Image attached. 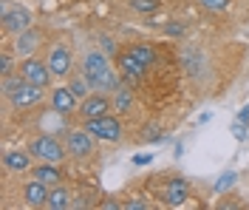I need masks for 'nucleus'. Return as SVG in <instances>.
Segmentation results:
<instances>
[{
  "label": "nucleus",
  "instance_id": "6e6552de",
  "mask_svg": "<svg viewBox=\"0 0 249 210\" xmlns=\"http://www.w3.org/2000/svg\"><path fill=\"white\" fill-rule=\"evenodd\" d=\"M116 68H119V74H122V82H127V85L139 82L142 77H144V71H147V65L133 54V49L122 51V54L116 57Z\"/></svg>",
  "mask_w": 249,
  "mask_h": 210
},
{
  "label": "nucleus",
  "instance_id": "6ab92c4d",
  "mask_svg": "<svg viewBox=\"0 0 249 210\" xmlns=\"http://www.w3.org/2000/svg\"><path fill=\"white\" fill-rule=\"evenodd\" d=\"M130 49H133V54H136V57H139L147 68H150V65H156V49L144 46V43H136V46H130Z\"/></svg>",
  "mask_w": 249,
  "mask_h": 210
},
{
  "label": "nucleus",
  "instance_id": "9b49d317",
  "mask_svg": "<svg viewBox=\"0 0 249 210\" xmlns=\"http://www.w3.org/2000/svg\"><path fill=\"white\" fill-rule=\"evenodd\" d=\"M159 196H161V202H164V205L178 208V205H184L187 199H190V185H187V179L173 176V179H167V182L159 188Z\"/></svg>",
  "mask_w": 249,
  "mask_h": 210
},
{
  "label": "nucleus",
  "instance_id": "4be33fe9",
  "mask_svg": "<svg viewBox=\"0 0 249 210\" xmlns=\"http://www.w3.org/2000/svg\"><path fill=\"white\" fill-rule=\"evenodd\" d=\"M15 51H3L0 54V77L6 80V77H12V71H15Z\"/></svg>",
  "mask_w": 249,
  "mask_h": 210
},
{
  "label": "nucleus",
  "instance_id": "f03ea898",
  "mask_svg": "<svg viewBox=\"0 0 249 210\" xmlns=\"http://www.w3.org/2000/svg\"><path fill=\"white\" fill-rule=\"evenodd\" d=\"M29 151L31 156L37 162H54V165H60L65 156H68V145H62L57 136H51V134H43V136H34L29 142Z\"/></svg>",
  "mask_w": 249,
  "mask_h": 210
},
{
  "label": "nucleus",
  "instance_id": "ddd939ff",
  "mask_svg": "<svg viewBox=\"0 0 249 210\" xmlns=\"http://www.w3.org/2000/svg\"><path fill=\"white\" fill-rule=\"evenodd\" d=\"M31 162H37L31 156V151H20V148H12V151H6L3 153V168L9 171V173H31Z\"/></svg>",
  "mask_w": 249,
  "mask_h": 210
},
{
  "label": "nucleus",
  "instance_id": "412c9836",
  "mask_svg": "<svg viewBox=\"0 0 249 210\" xmlns=\"http://www.w3.org/2000/svg\"><path fill=\"white\" fill-rule=\"evenodd\" d=\"M130 9L139 15H156L159 12V0H130Z\"/></svg>",
  "mask_w": 249,
  "mask_h": 210
},
{
  "label": "nucleus",
  "instance_id": "4468645a",
  "mask_svg": "<svg viewBox=\"0 0 249 210\" xmlns=\"http://www.w3.org/2000/svg\"><path fill=\"white\" fill-rule=\"evenodd\" d=\"M40 40H43V32L40 29H26V32H20L15 37V54L20 60H26V57H34V51L40 49Z\"/></svg>",
  "mask_w": 249,
  "mask_h": 210
},
{
  "label": "nucleus",
  "instance_id": "393cba45",
  "mask_svg": "<svg viewBox=\"0 0 249 210\" xmlns=\"http://www.w3.org/2000/svg\"><path fill=\"white\" fill-rule=\"evenodd\" d=\"M232 185H235V173H232V171H227V173L215 182V191H218V193H221V191H230Z\"/></svg>",
  "mask_w": 249,
  "mask_h": 210
},
{
  "label": "nucleus",
  "instance_id": "b1692460",
  "mask_svg": "<svg viewBox=\"0 0 249 210\" xmlns=\"http://www.w3.org/2000/svg\"><path fill=\"white\" fill-rule=\"evenodd\" d=\"M99 46H102V51H105L108 57H116V54H119V49H116V40H113V37H108V34H102V37H99Z\"/></svg>",
  "mask_w": 249,
  "mask_h": 210
},
{
  "label": "nucleus",
  "instance_id": "a211bd4d",
  "mask_svg": "<svg viewBox=\"0 0 249 210\" xmlns=\"http://www.w3.org/2000/svg\"><path fill=\"white\" fill-rule=\"evenodd\" d=\"M110 97H113V111H116V114H127L130 108H133V91H130V85H127V82H122Z\"/></svg>",
  "mask_w": 249,
  "mask_h": 210
},
{
  "label": "nucleus",
  "instance_id": "c85d7f7f",
  "mask_svg": "<svg viewBox=\"0 0 249 210\" xmlns=\"http://www.w3.org/2000/svg\"><path fill=\"white\" fill-rule=\"evenodd\" d=\"M167 34H178V37H181V34H184V26H181V23H170V26H167Z\"/></svg>",
  "mask_w": 249,
  "mask_h": 210
},
{
  "label": "nucleus",
  "instance_id": "5701e85b",
  "mask_svg": "<svg viewBox=\"0 0 249 210\" xmlns=\"http://www.w3.org/2000/svg\"><path fill=\"white\" fill-rule=\"evenodd\" d=\"M207 12H215V15H221V12H227L230 9V0H198Z\"/></svg>",
  "mask_w": 249,
  "mask_h": 210
},
{
  "label": "nucleus",
  "instance_id": "9d476101",
  "mask_svg": "<svg viewBox=\"0 0 249 210\" xmlns=\"http://www.w3.org/2000/svg\"><path fill=\"white\" fill-rule=\"evenodd\" d=\"M110 108H113V97H108L105 91H91L88 97L79 102V114H82V119L105 116V114H110Z\"/></svg>",
  "mask_w": 249,
  "mask_h": 210
},
{
  "label": "nucleus",
  "instance_id": "7ed1b4c3",
  "mask_svg": "<svg viewBox=\"0 0 249 210\" xmlns=\"http://www.w3.org/2000/svg\"><path fill=\"white\" fill-rule=\"evenodd\" d=\"M6 99H9V105H12V108L26 111V108H34V105H40V102L46 99V88L29 82L23 74H20V82L15 85V91H12V94H6Z\"/></svg>",
  "mask_w": 249,
  "mask_h": 210
},
{
  "label": "nucleus",
  "instance_id": "f257e3e1",
  "mask_svg": "<svg viewBox=\"0 0 249 210\" xmlns=\"http://www.w3.org/2000/svg\"><path fill=\"white\" fill-rule=\"evenodd\" d=\"M79 74L91 82L93 91H99V88H102V82H105V77L110 74V57L102 49H99V51H96V49L85 51V54H82V60H79Z\"/></svg>",
  "mask_w": 249,
  "mask_h": 210
},
{
  "label": "nucleus",
  "instance_id": "aec40b11",
  "mask_svg": "<svg viewBox=\"0 0 249 210\" xmlns=\"http://www.w3.org/2000/svg\"><path fill=\"white\" fill-rule=\"evenodd\" d=\"M68 85H71V91H74V94L79 97V102H82V99L91 94V82L85 80L82 74H79V77H71V82H68Z\"/></svg>",
  "mask_w": 249,
  "mask_h": 210
},
{
  "label": "nucleus",
  "instance_id": "20e7f679",
  "mask_svg": "<svg viewBox=\"0 0 249 210\" xmlns=\"http://www.w3.org/2000/svg\"><path fill=\"white\" fill-rule=\"evenodd\" d=\"M48 68H51V74L57 77V80H65V77H71L74 74V51L68 43H51V49H48Z\"/></svg>",
  "mask_w": 249,
  "mask_h": 210
},
{
  "label": "nucleus",
  "instance_id": "f3484780",
  "mask_svg": "<svg viewBox=\"0 0 249 210\" xmlns=\"http://www.w3.org/2000/svg\"><path fill=\"white\" fill-rule=\"evenodd\" d=\"M71 199H74V193H71V191L60 182V185H54V188H51L46 208H51V210H68V208H74V202H71Z\"/></svg>",
  "mask_w": 249,
  "mask_h": 210
},
{
  "label": "nucleus",
  "instance_id": "dca6fc26",
  "mask_svg": "<svg viewBox=\"0 0 249 210\" xmlns=\"http://www.w3.org/2000/svg\"><path fill=\"white\" fill-rule=\"evenodd\" d=\"M31 176L40 179V182H46L48 188H54V185L62 182V171H60V165H54V162H37V165L31 168Z\"/></svg>",
  "mask_w": 249,
  "mask_h": 210
},
{
  "label": "nucleus",
  "instance_id": "bb28decb",
  "mask_svg": "<svg viewBox=\"0 0 249 210\" xmlns=\"http://www.w3.org/2000/svg\"><path fill=\"white\" fill-rule=\"evenodd\" d=\"M147 131H150V134H147L144 139H150V142H153V139H156V142H161V139H164V134H161V131H159V128H153V125H150V128H147Z\"/></svg>",
  "mask_w": 249,
  "mask_h": 210
},
{
  "label": "nucleus",
  "instance_id": "a878e982",
  "mask_svg": "<svg viewBox=\"0 0 249 210\" xmlns=\"http://www.w3.org/2000/svg\"><path fill=\"white\" fill-rule=\"evenodd\" d=\"M247 134H249V125L244 122V119H235V125H232V136L238 139V142H244V139H247Z\"/></svg>",
  "mask_w": 249,
  "mask_h": 210
},
{
  "label": "nucleus",
  "instance_id": "0eeeda50",
  "mask_svg": "<svg viewBox=\"0 0 249 210\" xmlns=\"http://www.w3.org/2000/svg\"><path fill=\"white\" fill-rule=\"evenodd\" d=\"M31 23H34V17L26 6H3V32L17 37L20 32H26L31 29Z\"/></svg>",
  "mask_w": 249,
  "mask_h": 210
},
{
  "label": "nucleus",
  "instance_id": "2eb2a0df",
  "mask_svg": "<svg viewBox=\"0 0 249 210\" xmlns=\"http://www.w3.org/2000/svg\"><path fill=\"white\" fill-rule=\"evenodd\" d=\"M48 193H51V188L46 182L31 176V182H26V188H23V202L29 208H43V205H48Z\"/></svg>",
  "mask_w": 249,
  "mask_h": 210
},
{
  "label": "nucleus",
  "instance_id": "423d86ee",
  "mask_svg": "<svg viewBox=\"0 0 249 210\" xmlns=\"http://www.w3.org/2000/svg\"><path fill=\"white\" fill-rule=\"evenodd\" d=\"M65 145H68V153H71V156L88 159V156L96 153V136H93L88 128H82V131L74 128L68 136H65Z\"/></svg>",
  "mask_w": 249,
  "mask_h": 210
},
{
  "label": "nucleus",
  "instance_id": "39448f33",
  "mask_svg": "<svg viewBox=\"0 0 249 210\" xmlns=\"http://www.w3.org/2000/svg\"><path fill=\"white\" fill-rule=\"evenodd\" d=\"M85 128L91 131L99 142H119L122 139V119L113 116V114H105V116H96V119H85Z\"/></svg>",
  "mask_w": 249,
  "mask_h": 210
},
{
  "label": "nucleus",
  "instance_id": "cd10ccee",
  "mask_svg": "<svg viewBox=\"0 0 249 210\" xmlns=\"http://www.w3.org/2000/svg\"><path fill=\"white\" fill-rule=\"evenodd\" d=\"M122 208H124V210H144V208H147V205H144V202H139V199H136V202H124Z\"/></svg>",
  "mask_w": 249,
  "mask_h": 210
},
{
  "label": "nucleus",
  "instance_id": "f8f14e48",
  "mask_svg": "<svg viewBox=\"0 0 249 210\" xmlns=\"http://www.w3.org/2000/svg\"><path fill=\"white\" fill-rule=\"evenodd\" d=\"M51 111L60 114V116L79 111V97L71 91V85H60V88L51 91Z\"/></svg>",
  "mask_w": 249,
  "mask_h": 210
},
{
  "label": "nucleus",
  "instance_id": "c756f323",
  "mask_svg": "<svg viewBox=\"0 0 249 210\" xmlns=\"http://www.w3.org/2000/svg\"><path fill=\"white\" fill-rule=\"evenodd\" d=\"M133 162H136V165H147L150 156H147V153H142V156H133Z\"/></svg>",
  "mask_w": 249,
  "mask_h": 210
},
{
  "label": "nucleus",
  "instance_id": "1a4fd4ad",
  "mask_svg": "<svg viewBox=\"0 0 249 210\" xmlns=\"http://www.w3.org/2000/svg\"><path fill=\"white\" fill-rule=\"evenodd\" d=\"M20 74L29 82H34V85H43V88H48L51 77H54L51 68H48V60H40V57H26L20 63Z\"/></svg>",
  "mask_w": 249,
  "mask_h": 210
}]
</instances>
